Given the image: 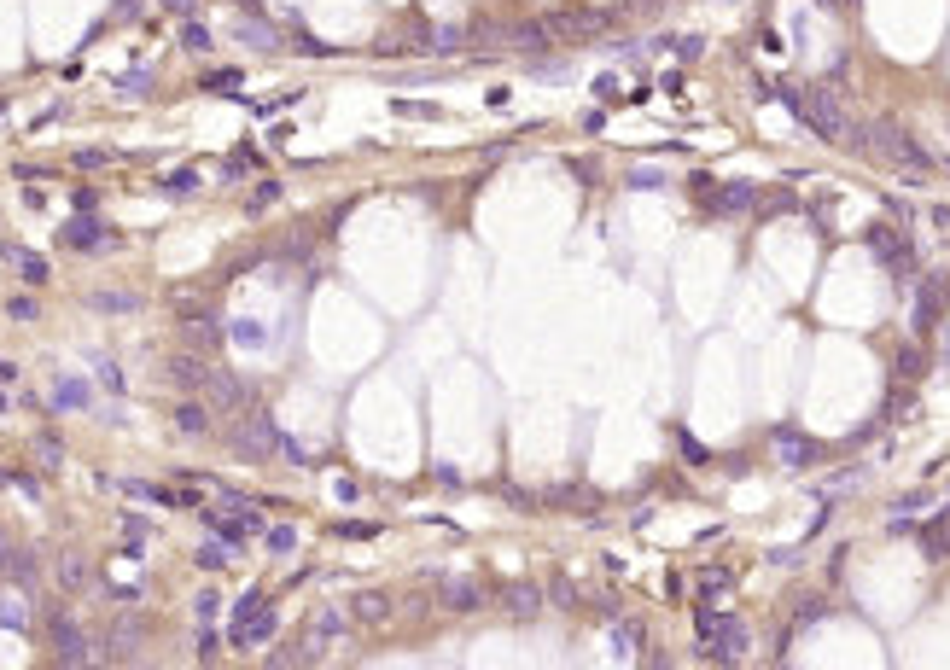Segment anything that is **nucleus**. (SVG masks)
Wrapping results in <instances>:
<instances>
[{
  "mask_svg": "<svg viewBox=\"0 0 950 670\" xmlns=\"http://www.w3.org/2000/svg\"><path fill=\"white\" fill-rule=\"evenodd\" d=\"M781 105L822 140H846L851 134V117L846 105L834 100V88H781Z\"/></svg>",
  "mask_w": 950,
  "mask_h": 670,
  "instance_id": "f257e3e1",
  "label": "nucleus"
},
{
  "mask_svg": "<svg viewBox=\"0 0 950 670\" xmlns=\"http://www.w3.org/2000/svg\"><path fill=\"white\" fill-rule=\"evenodd\" d=\"M694 636H700V647H706V659H717V665H741L752 647V630L735 618V612H717V606H700L694 612Z\"/></svg>",
  "mask_w": 950,
  "mask_h": 670,
  "instance_id": "f03ea898",
  "label": "nucleus"
},
{
  "mask_svg": "<svg viewBox=\"0 0 950 670\" xmlns=\"http://www.w3.org/2000/svg\"><path fill=\"white\" fill-rule=\"evenodd\" d=\"M863 152L869 158H881V164H892L898 175H933V152L921 146L916 134H904V129H892V123H875L869 129V140H863Z\"/></svg>",
  "mask_w": 950,
  "mask_h": 670,
  "instance_id": "7ed1b4c3",
  "label": "nucleus"
},
{
  "mask_svg": "<svg viewBox=\"0 0 950 670\" xmlns=\"http://www.w3.org/2000/svg\"><path fill=\"white\" fill-rule=\"evenodd\" d=\"M274 624H280V618H274V606L263 601L257 589L234 601V647H245V653H251V647L274 641Z\"/></svg>",
  "mask_w": 950,
  "mask_h": 670,
  "instance_id": "20e7f679",
  "label": "nucleus"
},
{
  "mask_svg": "<svg viewBox=\"0 0 950 670\" xmlns=\"http://www.w3.org/2000/svg\"><path fill=\"white\" fill-rule=\"evenodd\" d=\"M228 437H234V455H245V461H269V455H280V443H286V432L274 426L269 414H245Z\"/></svg>",
  "mask_w": 950,
  "mask_h": 670,
  "instance_id": "39448f33",
  "label": "nucleus"
},
{
  "mask_svg": "<svg viewBox=\"0 0 950 670\" xmlns=\"http://www.w3.org/2000/svg\"><path fill=\"white\" fill-rule=\"evenodd\" d=\"M344 630H350V612H344V606H315V618L304 624L309 665H315V659H327L333 647H344Z\"/></svg>",
  "mask_w": 950,
  "mask_h": 670,
  "instance_id": "423d86ee",
  "label": "nucleus"
},
{
  "mask_svg": "<svg viewBox=\"0 0 950 670\" xmlns=\"http://www.w3.org/2000/svg\"><path fill=\"white\" fill-rule=\"evenodd\" d=\"M53 659H59V665H88V659H94L82 624H70L65 612H53Z\"/></svg>",
  "mask_w": 950,
  "mask_h": 670,
  "instance_id": "0eeeda50",
  "label": "nucleus"
},
{
  "mask_svg": "<svg viewBox=\"0 0 950 670\" xmlns=\"http://www.w3.org/2000/svg\"><path fill=\"white\" fill-rule=\"evenodd\" d=\"M59 245H70V251H111L117 234H105L94 216H70L65 228H59Z\"/></svg>",
  "mask_w": 950,
  "mask_h": 670,
  "instance_id": "6e6552de",
  "label": "nucleus"
},
{
  "mask_svg": "<svg viewBox=\"0 0 950 670\" xmlns=\"http://www.w3.org/2000/svg\"><path fill=\"white\" fill-rule=\"evenodd\" d=\"M770 443H776V461H781L787 472H805V467L816 461V443H811L805 432H793V426H781Z\"/></svg>",
  "mask_w": 950,
  "mask_h": 670,
  "instance_id": "1a4fd4ad",
  "label": "nucleus"
},
{
  "mask_svg": "<svg viewBox=\"0 0 950 670\" xmlns=\"http://www.w3.org/2000/svg\"><path fill=\"white\" fill-rule=\"evenodd\" d=\"M869 251H875V257L898 274V280H910V245L892 234V228H869Z\"/></svg>",
  "mask_w": 950,
  "mask_h": 670,
  "instance_id": "9d476101",
  "label": "nucleus"
},
{
  "mask_svg": "<svg viewBox=\"0 0 950 670\" xmlns=\"http://www.w3.org/2000/svg\"><path fill=\"white\" fill-rule=\"evenodd\" d=\"M210 362H204V356H175L170 362V379L175 385H181V391H204V385H210Z\"/></svg>",
  "mask_w": 950,
  "mask_h": 670,
  "instance_id": "9b49d317",
  "label": "nucleus"
},
{
  "mask_svg": "<svg viewBox=\"0 0 950 670\" xmlns=\"http://www.w3.org/2000/svg\"><path fill=\"white\" fill-rule=\"evenodd\" d=\"M135 641H140V624L129 618V624H111L100 641V659H135Z\"/></svg>",
  "mask_w": 950,
  "mask_h": 670,
  "instance_id": "f8f14e48",
  "label": "nucleus"
},
{
  "mask_svg": "<svg viewBox=\"0 0 950 670\" xmlns=\"http://www.w3.org/2000/svg\"><path fill=\"white\" fill-rule=\"evenodd\" d=\"M204 397L216 402V408H239V402H245V385H239L228 368H216L210 373V385H204Z\"/></svg>",
  "mask_w": 950,
  "mask_h": 670,
  "instance_id": "ddd939ff",
  "label": "nucleus"
},
{
  "mask_svg": "<svg viewBox=\"0 0 950 670\" xmlns=\"http://www.w3.org/2000/svg\"><path fill=\"white\" fill-rule=\"evenodd\" d=\"M175 432L181 437H210V408H204V402H181V408H175Z\"/></svg>",
  "mask_w": 950,
  "mask_h": 670,
  "instance_id": "4468645a",
  "label": "nucleus"
},
{
  "mask_svg": "<svg viewBox=\"0 0 950 670\" xmlns=\"http://www.w3.org/2000/svg\"><path fill=\"white\" fill-rule=\"evenodd\" d=\"M350 618H356V624H385V618H391V601H385L379 589H368V595L350 601Z\"/></svg>",
  "mask_w": 950,
  "mask_h": 670,
  "instance_id": "2eb2a0df",
  "label": "nucleus"
},
{
  "mask_svg": "<svg viewBox=\"0 0 950 670\" xmlns=\"http://www.w3.org/2000/svg\"><path fill=\"white\" fill-rule=\"evenodd\" d=\"M12 268H18V280H30V286H47V280H53L41 251H12Z\"/></svg>",
  "mask_w": 950,
  "mask_h": 670,
  "instance_id": "dca6fc26",
  "label": "nucleus"
},
{
  "mask_svg": "<svg viewBox=\"0 0 950 670\" xmlns=\"http://www.w3.org/2000/svg\"><path fill=\"white\" fill-rule=\"evenodd\" d=\"M88 577H94V566H88L82 554H65V560H59V583H65V589H88Z\"/></svg>",
  "mask_w": 950,
  "mask_h": 670,
  "instance_id": "f3484780",
  "label": "nucleus"
},
{
  "mask_svg": "<svg viewBox=\"0 0 950 670\" xmlns=\"http://www.w3.org/2000/svg\"><path fill=\"white\" fill-rule=\"evenodd\" d=\"M228 560H234V542H228V536H210V542L199 548V566L204 571H222Z\"/></svg>",
  "mask_w": 950,
  "mask_h": 670,
  "instance_id": "a211bd4d",
  "label": "nucleus"
},
{
  "mask_svg": "<svg viewBox=\"0 0 950 670\" xmlns=\"http://www.w3.org/2000/svg\"><path fill=\"white\" fill-rule=\"evenodd\" d=\"M712 210H752V187L735 181V187H717L712 193Z\"/></svg>",
  "mask_w": 950,
  "mask_h": 670,
  "instance_id": "6ab92c4d",
  "label": "nucleus"
},
{
  "mask_svg": "<svg viewBox=\"0 0 950 670\" xmlns=\"http://www.w3.org/2000/svg\"><path fill=\"white\" fill-rule=\"evenodd\" d=\"M0 624H6V630H24V624H30V601H24V595H0Z\"/></svg>",
  "mask_w": 950,
  "mask_h": 670,
  "instance_id": "aec40b11",
  "label": "nucleus"
},
{
  "mask_svg": "<svg viewBox=\"0 0 950 670\" xmlns=\"http://www.w3.org/2000/svg\"><path fill=\"white\" fill-rule=\"evenodd\" d=\"M94 309H105V315H135L140 298L135 292H94Z\"/></svg>",
  "mask_w": 950,
  "mask_h": 670,
  "instance_id": "412c9836",
  "label": "nucleus"
},
{
  "mask_svg": "<svg viewBox=\"0 0 950 670\" xmlns=\"http://www.w3.org/2000/svg\"><path fill=\"white\" fill-rule=\"evenodd\" d=\"M158 187H164V193H175V199H187V193H199V169H175V175H164Z\"/></svg>",
  "mask_w": 950,
  "mask_h": 670,
  "instance_id": "4be33fe9",
  "label": "nucleus"
},
{
  "mask_svg": "<svg viewBox=\"0 0 950 670\" xmlns=\"http://www.w3.org/2000/svg\"><path fill=\"white\" fill-rule=\"evenodd\" d=\"M443 601L455 606V612H473V606H478V589H473V583H443Z\"/></svg>",
  "mask_w": 950,
  "mask_h": 670,
  "instance_id": "5701e85b",
  "label": "nucleus"
},
{
  "mask_svg": "<svg viewBox=\"0 0 950 670\" xmlns=\"http://www.w3.org/2000/svg\"><path fill=\"white\" fill-rule=\"evenodd\" d=\"M53 402H59V408H82V402H88V385H76V379H59V385H53Z\"/></svg>",
  "mask_w": 950,
  "mask_h": 670,
  "instance_id": "b1692460",
  "label": "nucleus"
},
{
  "mask_svg": "<svg viewBox=\"0 0 950 670\" xmlns=\"http://www.w3.org/2000/svg\"><path fill=\"white\" fill-rule=\"evenodd\" d=\"M950 548V519H939V525H927V560H945Z\"/></svg>",
  "mask_w": 950,
  "mask_h": 670,
  "instance_id": "393cba45",
  "label": "nucleus"
},
{
  "mask_svg": "<svg viewBox=\"0 0 950 670\" xmlns=\"http://www.w3.org/2000/svg\"><path fill=\"white\" fill-rule=\"evenodd\" d=\"M187 333H193V344H222V327H216L210 315H193V321H187Z\"/></svg>",
  "mask_w": 950,
  "mask_h": 670,
  "instance_id": "a878e982",
  "label": "nucleus"
},
{
  "mask_svg": "<svg viewBox=\"0 0 950 670\" xmlns=\"http://www.w3.org/2000/svg\"><path fill=\"white\" fill-rule=\"evenodd\" d=\"M263 542H269L274 554H292V548H298V531H292V525H269V531H263Z\"/></svg>",
  "mask_w": 950,
  "mask_h": 670,
  "instance_id": "bb28decb",
  "label": "nucleus"
},
{
  "mask_svg": "<svg viewBox=\"0 0 950 670\" xmlns=\"http://www.w3.org/2000/svg\"><path fill=\"white\" fill-rule=\"evenodd\" d=\"M181 47H187V53H210L216 41H210V30H204V24H187V30H181Z\"/></svg>",
  "mask_w": 950,
  "mask_h": 670,
  "instance_id": "cd10ccee",
  "label": "nucleus"
},
{
  "mask_svg": "<svg viewBox=\"0 0 950 670\" xmlns=\"http://www.w3.org/2000/svg\"><path fill=\"white\" fill-rule=\"evenodd\" d=\"M239 41L245 47H274V30L269 24H239Z\"/></svg>",
  "mask_w": 950,
  "mask_h": 670,
  "instance_id": "c85d7f7f",
  "label": "nucleus"
},
{
  "mask_svg": "<svg viewBox=\"0 0 950 670\" xmlns=\"http://www.w3.org/2000/svg\"><path fill=\"white\" fill-rule=\"evenodd\" d=\"M216 612H222V595H210V589H204L199 601H193V618H199V624H216Z\"/></svg>",
  "mask_w": 950,
  "mask_h": 670,
  "instance_id": "c756f323",
  "label": "nucleus"
},
{
  "mask_svg": "<svg viewBox=\"0 0 950 670\" xmlns=\"http://www.w3.org/2000/svg\"><path fill=\"white\" fill-rule=\"evenodd\" d=\"M105 164H111L105 146H82V152H76V169H105Z\"/></svg>",
  "mask_w": 950,
  "mask_h": 670,
  "instance_id": "7c9ffc66",
  "label": "nucleus"
},
{
  "mask_svg": "<svg viewBox=\"0 0 950 670\" xmlns=\"http://www.w3.org/2000/svg\"><path fill=\"white\" fill-rule=\"evenodd\" d=\"M612 641H618V653H624V659H630V653H636V647H642V630H630V624H618V630H612Z\"/></svg>",
  "mask_w": 950,
  "mask_h": 670,
  "instance_id": "2f4dec72",
  "label": "nucleus"
},
{
  "mask_svg": "<svg viewBox=\"0 0 950 670\" xmlns=\"http://www.w3.org/2000/svg\"><path fill=\"white\" fill-rule=\"evenodd\" d=\"M12 577H18V583H35V554L18 548V554H12Z\"/></svg>",
  "mask_w": 950,
  "mask_h": 670,
  "instance_id": "473e14b6",
  "label": "nucleus"
},
{
  "mask_svg": "<svg viewBox=\"0 0 950 670\" xmlns=\"http://www.w3.org/2000/svg\"><path fill=\"white\" fill-rule=\"evenodd\" d=\"M35 455H41L47 467H59V455H65V449H59V437H35Z\"/></svg>",
  "mask_w": 950,
  "mask_h": 670,
  "instance_id": "72a5a7b5",
  "label": "nucleus"
},
{
  "mask_svg": "<svg viewBox=\"0 0 950 670\" xmlns=\"http://www.w3.org/2000/svg\"><path fill=\"white\" fill-rule=\"evenodd\" d=\"M94 368H100V385H105V391H123V373H117V362H105V356H100Z\"/></svg>",
  "mask_w": 950,
  "mask_h": 670,
  "instance_id": "f704fd0d",
  "label": "nucleus"
},
{
  "mask_svg": "<svg viewBox=\"0 0 950 670\" xmlns=\"http://www.w3.org/2000/svg\"><path fill=\"white\" fill-rule=\"evenodd\" d=\"M222 653V641H216V630L210 624H199V659H216Z\"/></svg>",
  "mask_w": 950,
  "mask_h": 670,
  "instance_id": "c9c22d12",
  "label": "nucleus"
},
{
  "mask_svg": "<svg viewBox=\"0 0 950 670\" xmlns=\"http://www.w3.org/2000/svg\"><path fill=\"white\" fill-rule=\"evenodd\" d=\"M397 117H438V105H420V100H397Z\"/></svg>",
  "mask_w": 950,
  "mask_h": 670,
  "instance_id": "e433bc0d",
  "label": "nucleus"
},
{
  "mask_svg": "<svg viewBox=\"0 0 950 670\" xmlns=\"http://www.w3.org/2000/svg\"><path fill=\"white\" fill-rule=\"evenodd\" d=\"M6 315H12V321H35V298H12L6 303Z\"/></svg>",
  "mask_w": 950,
  "mask_h": 670,
  "instance_id": "4c0bfd02",
  "label": "nucleus"
},
{
  "mask_svg": "<svg viewBox=\"0 0 950 670\" xmlns=\"http://www.w3.org/2000/svg\"><path fill=\"white\" fill-rule=\"evenodd\" d=\"M630 187H647V193H653V187H665V175H659V169H636Z\"/></svg>",
  "mask_w": 950,
  "mask_h": 670,
  "instance_id": "58836bf2",
  "label": "nucleus"
},
{
  "mask_svg": "<svg viewBox=\"0 0 950 670\" xmlns=\"http://www.w3.org/2000/svg\"><path fill=\"white\" fill-rule=\"evenodd\" d=\"M682 443V455H688V461H694V467H706V449H700V443H694V437H677Z\"/></svg>",
  "mask_w": 950,
  "mask_h": 670,
  "instance_id": "ea45409f",
  "label": "nucleus"
},
{
  "mask_svg": "<svg viewBox=\"0 0 950 670\" xmlns=\"http://www.w3.org/2000/svg\"><path fill=\"white\" fill-rule=\"evenodd\" d=\"M274 199H280V187H274V181H263V187L251 193V204H257V210H263V204H274Z\"/></svg>",
  "mask_w": 950,
  "mask_h": 670,
  "instance_id": "a19ab883",
  "label": "nucleus"
},
{
  "mask_svg": "<svg viewBox=\"0 0 950 670\" xmlns=\"http://www.w3.org/2000/svg\"><path fill=\"white\" fill-rule=\"evenodd\" d=\"M12 554H18V548H12V542L0 536V571H12Z\"/></svg>",
  "mask_w": 950,
  "mask_h": 670,
  "instance_id": "79ce46f5",
  "label": "nucleus"
},
{
  "mask_svg": "<svg viewBox=\"0 0 950 670\" xmlns=\"http://www.w3.org/2000/svg\"><path fill=\"white\" fill-rule=\"evenodd\" d=\"M12 379H18V362H6V356H0V385H12Z\"/></svg>",
  "mask_w": 950,
  "mask_h": 670,
  "instance_id": "37998d69",
  "label": "nucleus"
},
{
  "mask_svg": "<svg viewBox=\"0 0 950 670\" xmlns=\"http://www.w3.org/2000/svg\"><path fill=\"white\" fill-rule=\"evenodd\" d=\"M170 12H181V18H193V0H164Z\"/></svg>",
  "mask_w": 950,
  "mask_h": 670,
  "instance_id": "c03bdc74",
  "label": "nucleus"
},
{
  "mask_svg": "<svg viewBox=\"0 0 950 670\" xmlns=\"http://www.w3.org/2000/svg\"><path fill=\"white\" fill-rule=\"evenodd\" d=\"M0 414H6V391H0Z\"/></svg>",
  "mask_w": 950,
  "mask_h": 670,
  "instance_id": "a18cd8bd",
  "label": "nucleus"
},
{
  "mask_svg": "<svg viewBox=\"0 0 950 670\" xmlns=\"http://www.w3.org/2000/svg\"><path fill=\"white\" fill-rule=\"evenodd\" d=\"M945 175H950V164H945Z\"/></svg>",
  "mask_w": 950,
  "mask_h": 670,
  "instance_id": "49530a36",
  "label": "nucleus"
}]
</instances>
